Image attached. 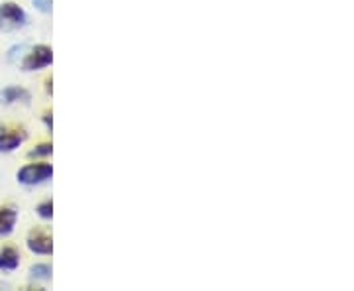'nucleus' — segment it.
<instances>
[{
	"label": "nucleus",
	"instance_id": "9b49d317",
	"mask_svg": "<svg viewBox=\"0 0 354 291\" xmlns=\"http://www.w3.org/2000/svg\"><path fill=\"white\" fill-rule=\"evenodd\" d=\"M38 215L41 216V218H46V220H50L51 216H53V203L51 201H44V203H39L38 205Z\"/></svg>",
	"mask_w": 354,
	"mask_h": 291
},
{
	"label": "nucleus",
	"instance_id": "0eeeda50",
	"mask_svg": "<svg viewBox=\"0 0 354 291\" xmlns=\"http://www.w3.org/2000/svg\"><path fill=\"white\" fill-rule=\"evenodd\" d=\"M20 266V254L14 246L0 248V272H14Z\"/></svg>",
	"mask_w": 354,
	"mask_h": 291
},
{
	"label": "nucleus",
	"instance_id": "f257e3e1",
	"mask_svg": "<svg viewBox=\"0 0 354 291\" xmlns=\"http://www.w3.org/2000/svg\"><path fill=\"white\" fill-rule=\"evenodd\" d=\"M53 176V167L48 162H39V164H26L24 167L18 169L16 178L22 185H39L46 183Z\"/></svg>",
	"mask_w": 354,
	"mask_h": 291
},
{
	"label": "nucleus",
	"instance_id": "423d86ee",
	"mask_svg": "<svg viewBox=\"0 0 354 291\" xmlns=\"http://www.w3.org/2000/svg\"><path fill=\"white\" fill-rule=\"evenodd\" d=\"M18 220V211L12 205H4L0 207V236H8L16 227Z\"/></svg>",
	"mask_w": 354,
	"mask_h": 291
},
{
	"label": "nucleus",
	"instance_id": "6e6552de",
	"mask_svg": "<svg viewBox=\"0 0 354 291\" xmlns=\"http://www.w3.org/2000/svg\"><path fill=\"white\" fill-rule=\"evenodd\" d=\"M28 101H30V91H26L24 87H6L0 93V102H4V104Z\"/></svg>",
	"mask_w": 354,
	"mask_h": 291
},
{
	"label": "nucleus",
	"instance_id": "f8f14e48",
	"mask_svg": "<svg viewBox=\"0 0 354 291\" xmlns=\"http://www.w3.org/2000/svg\"><path fill=\"white\" fill-rule=\"evenodd\" d=\"M34 6L41 12H51V0H34Z\"/></svg>",
	"mask_w": 354,
	"mask_h": 291
},
{
	"label": "nucleus",
	"instance_id": "ddd939ff",
	"mask_svg": "<svg viewBox=\"0 0 354 291\" xmlns=\"http://www.w3.org/2000/svg\"><path fill=\"white\" fill-rule=\"evenodd\" d=\"M44 120H46V124H48V128L51 130V113H46V116H44Z\"/></svg>",
	"mask_w": 354,
	"mask_h": 291
},
{
	"label": "nucleus",
	"instance_id": "9d476101",
	"mask_svg": "<svg viewBox=\"0 0 354 291\" xmlns=\"http://www.w3.org/2000/svg\"><path fill=\"white\" fill-rule=\"evenodd\" d=\"M53 152V146H51L50 142H44V144H39V146H36L34 150H30V158H41V156H50V153Z\"/></svg>",
	"mask_w": 354,
	"mask_h": 291
},
{
	"label": "nucleus",
	"instance_id": "39448f33",
	"mask_svg": "<svg viewBox=\"0 0 354 291\" xmlns=\"http://www.w3.org/2000/svg\"><path fill=\"white\" fill-rule=\"evenodd\" d=\"M28 138L24 128H14V130H2L0 132V153L14 152L20 144H24Z\"/></svg>",
	"mask_w": 354,
	"mask_h": 291
},
{
	"label": "nucleus",
	"instance_id": "20e7f679",
	"mask_svg": "<svg viewBox=\"0 0 354 291\" xmlns=\"http://www.w3.org/2000/svg\"><path fill=\"white\" fill-rule=\"evenodd\" d=\"M28 248L30 252L41 254V256H48V254L53 252V242H51V236L44 230H32L30 236H28Z\"/></svg>",
	"mask_w": 354,
	"mask_h": 291
},
{
	"label": "nucleus",
	"instance_id": "f03ea898",
	"mask_svg": "<svg viewBox=\"0 0 354 291\" xmlns=\"http://www.w3.org/2000/svg\"><path fill=\"white\" fill-rule=\"evenodd\" d=\"M26 24V12L16 2H2L0 4V26L4 30H16Z\"/></svg>",
	"mask_w": 354,
	"mask_h": 291
},
{
	"label": "nucleus",
	"instance_id": "7ed1b4c3",
	"mask_svg": "<svg viewBox=\"0 0 354 291\" xmlns=\"http://www.w3.org/2000/svg\"><path fill=\"white\" fill-rule=\"evenodd\" d=\"M53 62V51L50 46H36L30 51L22 62V69L24 71H36V69H44Z\"/></svg>",
	"mask_w": 354,
	"mask_h": 291
},
{
	"label": "nucleus",
	"instance_id": "1a4fd4ad",
	"mask_svg": "<svg viewBox=\"0 0 354 291\" xmlns=\"http://www.w3.org/2000/svg\"><path fill=\"white\" fill-rule=\"evenodd\" d=\"M30 274H32V278L36 279H50L51 267L48 264H36V266L30 267Z\"/></svg>",
	"mask_w": 354,
	"mask_h": 291
}]
</instances>
